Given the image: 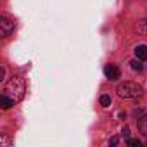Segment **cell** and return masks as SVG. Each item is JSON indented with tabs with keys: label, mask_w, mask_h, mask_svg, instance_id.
I'll return each mask as SVG.
<instances>
[{
	"label": "cell",
	"mask_w": 147,
	"mask_h": 147,
	"mask_svg": "<svg viewBox=\"0 0 147 147\" xmlns=\"http://www.w3.org/2000/svg\"><path fill=\"white\" fill-rule=\"evenodd\" d=\"M104 75L107 80H118L119 78V67L116 64H107L104 67Z\"/></svg>",
	"instance_id": "4"
},
{
	"label": "cell",
	"mask_w": 147,
	"mask_h": 147,
	"mask_svg": "<svg viewBox=\"0 0 147 147\" xmlns=\"http://www.w3.org/2000/svg\"><path fill=\"white\" fill-rule=\"evenodd\" d=\"M14 26H16L14 19H11L7 16H2V18H0V36H2V38L9 36L14 31Z\"/></svg>",
	"instance_id": "3"
},
{
	"label": "cell",
	"mask_w": 147,
	"mask_h": 147,
	"mask_svg": "<svg viewBox=\"0 0 147 147\" xmlns=\"http://www.w3.org/2000/svg\"><path fill=\"white\" fill-rule=\"evenodd\" d=\"M130 64H131V69H133V71H142V64H140V59H135V61H131Z\"/></svg>",
	"instance_id": "11"
},
{
	"label": "cell",
	"mask_w": 147,
	"mask_h": 147,
	"mask_svg": "<svg viewBox=\"0 0 147 147\" xmlns=\"http://www.w3.org/2000/svg\"><path fill=\"white\" fill-rule=\"evenodd\" d=\"M135 57L140 61H145L147 59V45H138L135 49Z\"/></svg>",
	"instance_id": "5"
},
{
	"label": "cell",
	"mask_w": 147,
	"mask_h": 147,
	"mask_svg": "<svg viewBox=\"0 0 147 147\" xmlns=\"http://www.w3.org/2000/svg\"><path fill=\"white\" fill-rule=\"evenodd\" d=\"M133 114H135L137 118H140V116H144V111H142V109H135V111H133Z\"/></svg>",
	"instance_id": "14"
},
{
	"label": "cell",
	"mask_w": 147,
	"mask_h": 147,
	"mask_svg": "<svg viewBox=\"0 0 147 147\" xmlns=\"http://www.w3.org/2000/svg\"><path fill=\"white\" fill-rule=\"evenodd\" d=\"M11 144H12V140H11V138H7V135H5V133L0 135V145H2V147H9Z\"/></svg>",
	"instance_id": "9"
},
{
	"label": "cell",
	"mask_w": 147,
	"mask_h": 147,
	"mask_svg": "<svg viewBox=\"0 0 147 147\" xmlns=\"http://www.w3.org/2000/svg\"><path fill=\"white\" fill-rule=\"evenodd\" d=\"M116 144H118V138H116V137H114V138H111V145H116Z\"/></svg>",
	"instance_id": "15"
},
{
	"label": "cell",
	"mask_w": 147,
	"mask_h": 147,
	"mask_svg": "<svg viewBox=\"0 0 147 147\" xmlns=\"http://www.w3.org/2000/svg\"><path fill=\"white\" fill-rule=\"evenodd\" d=\"M121 135H123L125 138H128V137H130V128H128V126H125V128H123V131H121Z\"/></svg>",
	"instance_id": "13"
},
{
	"label": "cell",
	"mask_w": 147,
	"mask_h": 147,
	"mask_svg": "<svg viewBox=\"0 0 147 147\" xmlns=\"http://www.w3.org/2000/svg\"><path fill=\"white\" fill-rule=\"evenodd\" d=\"M100 106H104V107H109V106H111V95H107V94L100 95Z\"/></svg>",
	"instance_id": "10"
},
{
	"label": "cell",
	"mask_w": 147,
	"mask_h": 147,
	"mask_svg": "<svg viewBox=\"0 0 147 147\" xmlns=\"http://www.w3.org/2000/svg\"><path fill=\"white\" fill-rule=\"evenodd\" d=\"M135 30L140 33V35H147V19H140L135 26Z\"/></svg>",
	"instance_id": "7"
},
{
	"label": "cell",
	"mask_w": 147,
	"mask_h": 147,
	"mask_svg": "<svg viewBox=\"0 0 147 147\" xmlns=\"http://www.w3.org/2000/svg\"><path fill=\"white\" fill-rule=\"evenodd\" d=\"M24 94H26V82H24L23 76H12V78L5 83L4 92H2V95L9 97L14 104L21 102L23 97H24Z\"/></svg>",
	"instance_id": "1"
},
{
	"label": "cell",
	"mask_w": 147,
	"mask_h": 147,
	"mask_svg": "<svg viewBox=\"0 0 147 147\" xmlns=\"http://www.w3.org/2000/svg\"><path fill=\"white\" fill-rule=\"evenodd\" d=\"M137 125H138V130H140V133H144V135L147 137V114L140 116V118L137 119Z\"/></svg>",
	"instance_id": "6"
},
{
	"label": "cell",
	"mask_w": 147,
	"mask_h": 147,
	"mask_svg": "<svg viewBox=\"0 0 147 147\" xmlns=\"http://www.w3.org/2000/svg\"><path fill=\"white\" fill-rule=\"evenodd\" d=\"M116 92L121 99H135V97H140L142 95V87L138 83H133V82H123L116 87Z\"/></svg>",
	"instance_id": "2"
},
{
	"label": "cell",
	"mask_w": 147,
	"mask_h": 147,
	"mask_svg": "<svg viewBox=\"0 0 147 147\" xmlns=\"http://www.w3.org/2000/svg\"><path fill=\"white\" fill-rule=\"evenodd\" d=\"M130 147H142V142L140 140H137V138H128V142H126Z\"/></svg>",
	"instance_id": "12"
},
{
	"label": "cell",
	"mask_w": 147,
	"mask_h": 147,
	"mask_svg": "<svg viewBox=\"0 0 147 147\" xmlns=\"http://www.w3.org/2000/svg\"><path fill=\"white\" fill-rule=\"evenodd\" d=\"M0 106H2V109H9V107H12V106H14V102H12L9 97L2 95V97H0Z\"/></svg>",
	"instance_id": "8"
}]
</instances>
